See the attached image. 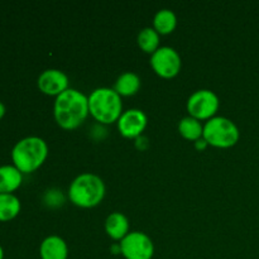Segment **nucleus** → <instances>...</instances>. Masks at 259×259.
Listing matches in <instances>:
<instances>
[{
	"mask_svg": "<svg viewBox=\"0 0 259 259\" xmlns=\"http://www.w3.org/2000/svg\"><path fill=\"white\" fill-rule=\"evenodd\" d=\"M151 66L154 72L163 78H172L181 71V56L169 46H161L151 55Z\"/></svg>",
	"mask_w": 259,
	"mask_h": 259,
	"instance_id": "obj_7",
	"label": "nucleus"
},
{
	"mask_svg": "<svg viewBox=\"0 0 259 259\" xmlns=\"http://www.w3.org/2000/svg\"><path fill=\"white\" fill-rule=\"evenodd\" d=\"M23 174L14 164L0 166V194H13L20 187Z\"/></svg>",
	"mask_w": 259,
	"mask_h": 259,
	"instance_id": "obj_13",
	"label": "nucleus"
},
{
	"mask_svg": "<svg viewBox=\"0 0 259 259\" xmlns=\"http://www.w3.org/2000/svg\"><path fill=\"white\" fill-rule=\"evenodd\" d=\"M220 101L217 94L207 89H200L192 93L187 100L186 109L190 116L197 120H209L217 116Z\"/></svg>",
	"mask_w": 259,
	"mask_h": 259,
	"instance_id": "obj_6",
	"label": "nucleus"
},
{
	"mask_svg": "<svg viewBox=\"0 0 259 259\" xmlns=\"http://www.w3.org/2000/svg\"><path fill=\"white\" fill-rule=\"evenodd\" d=\"M89 114V96L76 89L66 90L56 98L53 104L56 123L65 131H73L82 125Z\"/></svg>",
	"mask_w": 259,
	"mask_h": 259,
	"instance_id": "obj_1",
	"label": "nucleus"
},
{
	"mask_svg": "<svg viewBox=\"0 0 259 259\" xmlns=\"http://www.w3.org/2000/svg\"><path fill=\"white\" fill-rule=\"evenodd\" d=\"M142 85L141 77L134 72H124L116 78L114 90L120 96H133L139 91Z\"/></svg>",
	"mask_w": 259,
	"mask_h": 259,
	"instance_id": "obj_14",
	"label": "nucleus"
},
{
	"mask_svg": "<svg viewBox=\"0 0 259 259\" xmlns=\"http://www.w3.org/2000/svg\"><path fill=\"white\" fill-rule=\"evenodd\" d=\"M136 146H137V148H139L141 151H143V149H146L147 147H148V139L143 136L138 137V138L136 139Z\"/></svg>",
	"mask_w": 259,
	"mask_h": 259,
	"instance_id": "obj_20",
	"label": "nucleus"
},
{
	"mask_svg": "<svg viewBox=\"0 0 259 259\" xmlns=\"http://www.w3.org/2000/svg\"><path fill=\"white\" fill-rule=\"evenodd\" d=\"M179 132L185 139L191 142H196L202 138L204 134V124L192 116H185L179 123Z\"/></svg>",
	"mask_w": 259,
	"mask_h": 259,
	"instance_id": "obj_16",
	"label": "nucleus"
},
{
	"mask_svg": "<svg viewBox=\"0 0 259 259\" xmlns=\"http://www.w3.org/2000/svg\"><path fill=\"white\" fill-rule=\"evenodd\" d=\"M39 257L40 259H67V243L58 235L45 238L39 245Z\"/></svg>",
	"mask_w": 259,
	"mask_h": 259,
	"instance_id": "obj_11",
	"label": "nucleus"
},
{
	"mask_svg": "<svg viewBox=\"0 0 259 259\" xmlns=\"http://www.w3.org/2000/svg\"><path fill=\"white\" fill-rule=\"evenodd\" d=\"M105 232L113 240L121 242L131 233L128 218L119 211L111 212L105 220Z\"/></svg>",
	"mask_w": 259,
	"mask_h": 259,
	"instance_id": "obj_12",
	"label": "nucleus"
},
{
	"mask_svg": "<svg viewBox=\"0 0 259 259\" xmlns=\"http://www.w3.org/2000/svg\"><path fill=\"white\" fill-rule=\"evenodd\" d=\"M37 85L43 94L57 98L58 95L70 89V80L63 71L57 68H48L40 73Z\"/></svg>",
	"mask_w": 259,
	"mask_h": 259,
	"instance_id": "obj_10",
	"label": "nucleus"
},
{
	"mask_svg": "<svg viewBox=\"0 0 259 259\" xmlns=\"http://www.w3.org/2000/svg\"><path fill=\"white\" fill-rule=\"evenodd\" d=\"M106 187L100 176L90 172L81 174L68 187V199L82 209H91L100 204L105 196Z\"/></svg>",
	"mask_w": 259,
	"mask_h": 259,
	"instance_id": "obj_3",
	"label": "nucleus"
},
{
	"mask_svg": "<svg viewBox=\"0 0 259 259\" xmlns=\"http://www.w3.org/2000/svg\"><path fill=\"white\" fill-rule=\"evenodd\" d=\"M148 119L146 113L141 109H128L123 111L119 120L116 121L118 129L124 138L137 139L142 136L146 129Z\"/></svg>",
	"mask_w": 259,
	"mask_h": 259,
	"instance_id": "obj_9",
	"label": "nucleus"
},
{
	"mask_svg": "<svg viewBox=\"0 0 259 259\" xmlns=\"http://www.w3.org/2000/svg\"><path fill=\"white\" fill-rule=\"evenodd\" d=\"M207 146H209V144L206 143V141H205L204 138H201V139H199V141L195 142V148H196L197 151H204Z\"/></svg>",
	"mask_w": 259,
	"mask_h": 259,
	"instance_id": "obj_21",
	"label": "nucleus"
},
{
	"mask_svg": "<svg viewBox=\"0 0 259 259\" xmlns=\"http://www.w3.org/2000/svg\"><path fill=\"white\" fill-rule=\"evenodd\" d=\"M239 137L237 124L225 116H214L204 124L202 138L209 146L215 148H230L238 143Z\"/></svg>",
	"mask_w": 259,
	"mask_h": 259,
	"instance_id": "obj_5",
	"label": "nucleus"
},
{
	"mask_svg": "<svg viewBox=\"0 0 259 259\" xmlns=\"http://www.w3.org/2000/svg\"><path fill=\"white\" fill-rule=\"evenodd\" d=\"M137 43L143 52L153 55L161 46H159V34L154 30L153 27H146L138 33Z\"/></svg>",
	"mask_w": 259,
	"mask_h": 259,
	"instance_id": "obj_18",
	"label": "nucleus"
},
{
	"mask_svg": "<svg viewBox=\"0 0 259 259\" xmlns=\"http://www.w3.org/2000/svg\"><path fill=\"white\" fill-rule=\"evenodd\" d=\"M48 156V146L40 137L29 136L22 138L12 149L13 164L24 174H32L39 168Z\"/></svg>",
	"mask_w": 259,
	"mask_h": 259,
	"instance_id": "obj_2",
	"label": "nucleus"
},
{
	"mask_svg": "<svg viewBox=\"0 0 259 259\" xmlns=\"http://www.w3.org/2000/svg\"><path fill=\"white\" fill-rule=\"evenodd\" d=\"M20 200L14 194H0V222H9L20 212Z\"/></svg>",
	"mask_w": 259,
	"mask_h": 259,
	"instance_id": "obj_17",
	"label": "nucleus"
},
{
	"mask_svg": "<svg viewBox=\"0 0 259 259\" xmlns=\"http://www.w3.org/2000/svg\"><path fill=\"white\" fill-rule=\"evenodd\" d=\"M177 27V17L171 9H161L153 18V28L159 35L171 34Z\"/></svg>",
	"mask_w": 259,
	"mask_h": 259,
	"instance_id": "obj_15",
	"label": "nucleus"
},
{
	"mask_svg": "<svg viewBox=\"0 0 259 259\" xmlns=\"http://www.w3.org/2000/svg\"><path fill=\"white\" fill-rule=\"evenodd\" d=\"M120 253L125 259H152L154 244L143 232H131L120 243Z\"/></svg>",
	"mask_w": 259,
	"mask_h": 259,
	"instance_id": "obj_8",
	"label": "nucleus"
},
{
	"mask_svg": "<svg viewBox=\"0 0 259 259\" xmlns=\"http://www.w3.org/2000/svg\"><path fill=\"white\" fill-rule=\"evenodd\" d=\"M0 259H4V249H3L2 245H0Z\"/></svg>",
	"mask_w": 259,
	"mask_h": 259,
	"instance_id": "obj_23",
	"label": "nucleus"
},
{
	"mask_svg": "<svg viewBox=\"0 0 259 259\" xmlns=\"http://www.w3.org/2000/svg\"><path fill=\"white\" fill-rule=\"evenodd\" d=\"M89 110L100 124L116 123L123 114L121 96L111 88H98L89 95Z\"/></svg>",
	"mask_w": 259,
	"mask_h": 259,
	"instance_id": "obj_4",
	"label": "nucleus"
},
{
	"mask_svg": "<svg viewBox=\"0 0 259 259\" xmlns=\"http://www.w3.org/2000/svg\"><path fill=\"white\" fill-rule=\"evenodd\" d=\"M45 202L50 205L51 207L61 206L65 202L62 191H60V190H50V191H47L45 195Z\"/></svg>",
	"mask_w": 259,
	"mask_h": 259,
	"instance_id": "obj_19",
	"label": "nucleus"
},
{
	"mask_svg": "<svg viewBox=\"0 0 259 259\" xmlns=\"http://www.w3.org/2000/svg\"><path fill=\"white\" fill-rule=\"evenodd\" d=\"M5 111H7V108H5V105L3 101H0V119L5 115Z\"/></svg>",
	"mask_w": 259,
	"mask_h": 259,
	"instance_id": "obj_22",
	"label": "nucleus"
}]
</instances>
